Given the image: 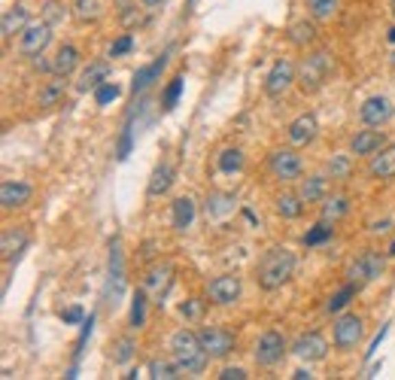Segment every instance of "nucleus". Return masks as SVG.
<instances>
[{
	"instance_id": "44",
	"label": "nucleus",
	"mask_w": 395,
	"mask_h": 380,
	"mask_svg": "<svg viewBox=\"0 0 395 380\" xmlns=\"http://www.w3.org/2000/svg\"><path fill=\"white\" fill-rule=\"evenodd\" d=\"M131 122H134V116H128V122H125V128H122V137H119V146H116V158H119V161H125V158L131 156V146H134Z\"/></svg>"
},
{
	"instance_id": "60",
	"label": "nucleus",
	"mask_w": 395,
	"mask_h": 380,
	"mask_svg": "<svg viewBox=\"0 0 395 380\" xmlns=\"http://www.w3.org/2000/svg\"><path fill=\"white\" fill-rule=\"evenodd\" d=\"M192 3H195V0H192Z\"/></svg>"
},
{
	"instance_id": "22",
	"label": "nucleus",
	"mask_w": 395,
	"mask_h": 380,
	"mask_svg": "<svg viewBox=\"0 0 395 380\" xmlns=\"http://www.w3.org/2000/svg\"><path fill=\"white\" fill-rule=\"evenodd\" d=\"M383 134L380 131H356V137H352V143H350V152L352 156H374V152H380L383 150Z\"/></svg>"
},
{
	"instance_id": "5",
	"label": "nucleus",
	"mask_w": 395,
	"mask_h": 380,
	"mask_svg": "<svg viewBox=\"0 0 395 380\" xmlns=\"http://www.w3.org/2000/svg\"><path fill=\"white\" fill-rule=\"evenodd\" d=\"M49 43H52V25L49 22H31L22 34H19L16 49H19V55H25V58H40Z\"/></svg>"
},
{
	"instance_id": "29",
	"label": "nucleus",
	"mask_w": 395,
	"mask_h": 380,
	"mask_svg": "<svg viewBox=\"0 0 395 380\" xmlns=\"http://www.w3.org/2000/svg\"><path fill=\"white\" fill-rule=\"evenodd\" d=\"M289 43L298 46V49H307L310 43H316V25L307 22V19H301V22L289 25Z\"/></svg>"
},
{
	"instance_id": "25",
	"label": "nucleus",
	"mask_w": 395,
	"mask_h": 380,
	"mask_svg": "<svg viewBox=\"0 0 395 380\" xmlns=\"http://www.w3.org/2000/svg\"><path fill=\"white\" fill-rule=\"evenodd\" d=\"M107 292L112 295V305L125 292V268H122V250H119V244H112L110 250V289Z\"/></svg>"
},
{
	"instance_id": "6",
	"label": "nucleus",
	"mask_w": 395,
	"mask_h": 380,
	"mask_svg": "<svg viewBox=\"0 0 395 380\" xmlns=\"http://www.w3.org/2000/svg\"><path fill=\"white\" fill-rule=\"evenodd\" d=\"M286 350H289V344H286V337L277 332V329H267V332L259 337V344H256V353H252V359H256V365L259 368H274L277 362H283V356H286Z\"/></svg>"
},
{
	"instance_id": "4",
	"label": "nucleus",
	"mask_w": 395,
	"mask_h": 380,
	"mask_svg": "<svg viewBox=\"0 0 395 380\" xmlns=\"http://www.w3.org/2000/svg\"><path fill=\"white\" fill-rule=\"evenodd\" d=\"M383 271H386L383 256L374 252V250H365L362 256L347 268V277H350V283H356L359 289H362V286H368V283H374V280L383 277Z\"/></svg>"
},
{
	"instance_id": "43",
	"label": "nucleus",
	"mask_w": 395,
	"mask_h": 380,
	"mask_svg": "<svg viewBox=\"0 0 395 380\" xmlns=\"http://www.w3.org/2000/svg\"><path fill=\"white\" fill-rule=\"evenodd\" d=\"M119 95H122V88H119L116 82H101V86L95 88V104L97 107H107V104H112Z\"/></svg>"
},
{
	"instance_id": "40",
	"label": "nucleus",
	"mask_w": 395,
	"mask_h": 380,
	"mask_svg": "<svg viewBox=\"0 0 395 380\" xmlns=\"http://www.w3.org/2000/svg\"><path fill=\"white\" fill-rule=\"evenodd\" d=\"M134 350H137V347H134L131 337H119V341L112 344V350H110V359L116 365H125V362H131V359H134Z\"/></svg>"
},
{
	"instance_id": "57",
	"label": "nucleus",
	"mask_w": 395,
	"mask_h": 380,
	"mask_svg": "<svg viewBox=\"0 0 395 380\" xmlns=\"http://www.w3.org/2000/svg\"><path fill=\"white\" fill-rule=\"evenodd\" d=\"M390 256L395 259V241H392V246H390Z\"/></svg>"
},
{
	"instance_id": "41",
	"label": "nucleus",
	"mask_w": 395,
	"mask_h": 380,
	"mask_svg": "<svg viewBox=\"0 0 395 380\" xmlns=\"http://www.w3.org/2000/svg\"><path fill=\"white\" fill-rule=\"evenodd\" d=\"M146 322V289H140L131 301V329H143Z\"/></svg>"
},
{
	"instance_id": "24",
	"label": "nucleus",
	"mask_w": 395,
	"mask_h": 380,
	"mask_svg": "<svg viewBox=\"0 0 395 380\" xmlns=\"http://www.w3.org/2000/svg\"><path fill=\"white\" fill-rule=\"evenodd\" d=\"M171 186H173V167L161 161V165H155L149 186H146V195H149V198H161V195L171 192Z\"/></svg>"
},
{
	"instance_id": "2",
	"label": "nucleus",
	"mask_w": 395,
	"mask_h": 380,
	"mask_svg": "<svg viewBox=\"0 0 395 380\" xmlns=\"http://www.w3.org/2000/svg\"><path fill=\"white\" fill-rule=\"evenodd\" d=\"M171 353L186 375H201L210 362V353L204 350L201 337L192 329H180V332L171 335Z\"/></svg>"
},
{
	"instance_id": "8",
	"label": "nucleus",
	"mask_w": 395,
	"mask_h": 380,
	"mask_svg": "<svg viewBox=\"0 0 395 380\" xmlns=\"http://www.w3.org/2000/svg\"><path fill=\"white\" fill-rule=\"evenodd\" d=\"M295 80H298V70H295L292 61H289V58H277V61H274V67L267 70V76H265V95L267 97L286 95V91L292 88Z\"/></svg>"
},
{
	"instance_id": "18",
	"label": "nucleus",
	"mask_w": 395,
	"mask_h": 380,
	"mask_svg": "<svg viewBox=\"0 0 395 380\" xmlns=\"http://www.w3.org/2000/svg\"><path fill=\"white\" fill-rule=\"evenodd\" d=\"M165 67H167V52H161L158 58L152 61V64L140 67L137 73H134V80H131V91H134V95H140V91H146V88H149L152 82L161 76V70H165Z\"/></svg>"
},
{
	"instance_id": "36",
	"label": "nucleus",
	"mask_w": 395,
	"mask_h": 380,
	"mask_svg": "<svg viewBox=\"0 0 395 380\" xmlns=\"http://www.w3.org/2000/svg\"><path fill=\"white\" fill-rule=\"evenodd\" d=\"M331 235H335V222L320 219V222L313 225V228H307V235L301 237V241H304V246H320V244L331 241Z\"/></svg>"
},
{
	"instance_id": "19",
	"label": "nucleus",
	"mask_w": 395,
	"mask_h": 380,
	"mask_svg": "<svg viewBox=\"0 0 395 380\" xmlns=\"http://www.w3.org/2000/svg\"><path fill=\"white\" fill-rule=\"evenodd\" d=\"M67 95V76H52L43 88H40V97H37V107L40 110H52L64 101Z\"/></svg>"
},
{
	"instance_id": "7",
	"label": "nucleus",
	"mask_w": 395,
	"mask_h": 380,
	"mask_svg": "<svg viewBox=\"0 0 395 380\" xmlns=\"http://www.w3.org/2000/svg\"><path fill=\"white\" fill-rule=\"evenodd\" d=\"M198 337H201L204 350L210 353V359H225L235 353V332L222 326H204L198 329Z\"/></svg>"
},
{
	"instance_id": "50",
	"label": "nucleus",
	"mask_w": 395,
	"mask_h": 380,
	"mask_svg": "<svg viewBox=\"0 0 395 380\" xmlns=\"http://www.w3.org/2000/svg\"><path fill=\"white\" fill-rule=\"evenodd\" d=\"M91 326H95V316H88V320H82V335H80V341H76V362H80L82 347H86V341H88V335H91Z\"/></svg>"
},
{
	"instance_id": "23",
	"label": "nucleus",
	"mask_w": 395,
	"mask_h": 380,
	"mask_svg": "<svg viewBox=\"0 0 395 380\" xmlns=\"http://www.w3.org/2000/svg\"><path fill=\"white\" fill-rule=\"evenodd\" d=\"M27 25H31V22H27V10H25L22 3H16L12 10L3 12V22H0V34H3V40H12L16 34H22Z\"/></svg>"
},
{
	"instance_id": "51",
	"label": "nucleus",
	"mask_w": 395,
	"mask_h": 380,
	"mask_svg": "<svg viewBox=\"0 0 395 380\" xmlns=\"http://www.w3.org/2000/svg\"><path fill=\"white\" fill-rule=\"evenodd\" d=\"M250 375H246L243 368H222L219 371V380H246Z\"/></svg>"
},
{
	"instance_id": "9",
	"label": "nucleus",
	"mask_w": 395,
	"mask_h": 380,
	"mask_svg": "<svg viewBox=\"0 0 395 380\" xmlns=\"http://www.w3.org/2000/svg\"><path fill=\"white\" fill-rule=\"evenodd\" d=\"M365 335V326L356 313H344L335 320V329H331V337H335L337 350H352Z\"/></svg>"
},
{
	"instance_id": "27",
	"label": "nucleus",
	"mask_w": 395,
	"mask_h": 380,
	"mask_svg": "<svg viewBox=\"0 0 395 380\" xmlns=\"http://www.w3.org/2000/svg\"><path fill=\"white\" fill-rule=\"evenodd\" d=\"M27 246V231L25 228H10L3 231V241H0V252H3L6 262H12V259L19 256Z\"/></svg>"
},
{
	"instance_id": "53",
	"label": "nucleus",
	"mask_w": 395,
	"mask_h": 380,
	"mask_svg": "<svg viewBox=\"0 0 395 380\" xmlns=\"http://www.w3.org/2000/svg\"><path fill=\"white\" fill-rule=\"evenodd\" d=\"M390 225H392V219H383V222H374V225H371V231H374V235H383V231H390Z\"/></svg>"
},
{
	"instance_id": "3",
	"label": "nucleus",
	"mask_w": 395,
	"mask_h": 380,
	"mask_svg": "<svg viewBox=\"0 0 395 380\" xmlns=\"http://www.w3.org/2000/svg\"><path fill=\"white\" fill-rule=\"evenodd\" d=\"M331 67H335V58H331V52H313V55H307L304 61H301V67H298V88L304 91V95H316L322 86H326V80H328V73H331Z\"/></svg>"
},
{
	"instance_id": "58",
	"label": "nucleus",
	"mask_w": 395,
	"mask_h": 380,
	"mask_svg": "<svg viewBox=\"0 0 395 380\" xmlns=\"http://www.w3.org/2000/svg\"><path fill=\"white\" fill-rule=\"evenodd\" d=\"M390 64H392V70H395V52L390 55Z\"/></svg>"
},
{
	"instance_id": "34",
	"label": "nucleus",
	"mask_w": 395,
	"mask_h": 380,
	"mask_svg": "<svg viewBox=\"0 0 395 380\" xmlns=\"http://www.w3.org/2000/svg\"><path fill=\"white\" fill-rule=\"evenodd\" d=\"M356 292H359V286H356V283H350V280H347V286H341V289H337V292L326 301V311H328V313H341L344 307H347L350 301L356 298Z\"/></svg>"
},
{
	"instance_id": "35",
	"label": "nucleus",
	"mask_w": 395,
	"mask_h": 380,
	"mask_svg": "<svg viewBox=\"0 0 395 380\" xmlns=\"http://www.w3.org/2000/svg\"><path fill=\"white\" fill-rule=\"evenodd\" d=\"M186 371L180 368V362H167V359H155V362L149 365V377H155V380H176V377H182Z\"/></svg>"
},
{
	"instance_id": "46",
	"label": "nucleus",
	"mask_w": 395,
	"mask_h": 380,
	"mask_svg": "<svg viewBox=\"0 0 395 380\" xmlns=\"http://www.w3.org/2000/svg\"><path fill=\"white\" fill-rule=\"evenodd\" d=\"M131 49H134V37H131V34H122V37L112 40V46H110V58H122V55H128Z\"/></svg>"
},
{
	"instance_id": "1",
	"label": "nucleus",
	"mask_w": 395,
	"mask_h": 380,
	"mask_svg": "<svg viewBox=\"0 0 395 380\" xmlns=\"http://www.w3.org/2000/svg\"><path fill=\"white\" fill-rule=\"evenodd\" d=\"M292 274H295V252L289 246H271L256 268V283L265 292H274L280 286H286L292 280Z\"/></svg>"
},
{
	"instance_id": "54",
	"label": "nucleus",
	"mask_w": 395,
	"mask_h": 380,
	"mask_svg": "<svg viewBox=\"0 0 395 380\" xmlns=\"http://www.w3.org/2000/svg\"><path fill=\"white\" fill-rule=\"evenodd\" d=\"M295 380H310V377H313V375H310V371L307 368H298V371H295V375H292Z\"/></svg>"
},
{
	"instance_id": "56",
	"label": "nucleus",
	"mask_w": 395,
	"mask_h": 380,
	"mask_svg": "<svg viewBox=\"0 0 395 380\" xmlns=\"http://www.w3.org/2000/svg\"><path fill=\"white\" fill-rule=\"evenodd\" d=\"M386 40H390V43L395 46V27H390V34H386Z\"/></svg>"
},
{
	"instance_id": "48",
	"label": "nucleus",
	"mask_w": 395,
	"mask_h": 380,
	"mask_svg": "<svg viewBox=\"0 0 395 380\" xmlns=\"http://www.w3.org/2000/svg\"><path fill=\"white\" fill-rule=\"evenodd\" d=\"M204 311V301H198V298H189L186 305H180V313L186 316V320H198Z\"/></svg>"
},
{
	"instance_id": "59",
	"label": "nucleus",
	"mask_w": 395,
	"mask_h": 380,
	"mask_svg": "<svg viewBox=\"0 0 395 380\" xmlns=\"http://www.w3.org/2000/svg\"><path fill=\"white\" fill-rule=\"evenodd\" d=\"M390 10H392V16H395V0H392V3H390Z\"/></svg>"
},
{
	"instance_id": "11",
	"label": "nucleus",
	"mask_w": 395,
	"mask_h": 380,
	"mask_svg": "<svg viewBox=\"0 0 395 380\" xmlns=\"http://www.w3.org/2000/svg\"><path fill=\"white\" fill-rule=\"evenodd\" d=\"M267 171L274 174V180H298L301 177V156L295 150H274L267 158Z\"/></svg>"
},
{
	"instance_id": "32",
	"label": "nucleus",
	"mask_w": 395,
	"mask_h": 380,
	"mask_svg": "<svg viewBox=\"0 0 395 380\" xmlns=\"http://www.w3.org/2000/svg\"><path fill=\"white\" fill-rule=\"evenodd\" d=\"M326 189H328L326 177H307V180H301L298 195L304 198V204H316V201L326 198Z\"/></svg>"
},
{
	"instance_id": "31",
	"label": "nucleus",
	"mask_w": 395,
	"mask_h": 380,
	"mask_svg": "<svg viewBox=\"0 0 395 380\" xmlns=\"http://www.w3.org/2000/svg\"><path fill=\"white\" fill-rule=\"evenodd\" d=\"M274 204H277V213L283 216V219H298V216L304 213V198H301V195L283 192Z\"/></svg>"
},
{
	"instance_id": "33",
	"label": "nucleus",
	"mask_w": 395,
	"mask_h": 380,
	"mask_svg": "<svg viewBox=\"0 0 395 380\" xmlns=\"http://www.w3.org/2000/svg\"><path fill=\"white\" fill-rule=\"evenodd\" d=\"M73 19L80 25L97 22L101 19V0H73Z\"/></svg>"
},
{
	"instance_id": "14",
	"label": "nucleus",
	"mask_w": 395,
	"mask_h": 380,
	"mask_svg": "<svg viewBox=\"0 0 395 380\" xmlns=\"http://www.w3.org/2000/svg\"><path fill=\"white\" fill-rule=\"evenodd\" d=\"M292 353L301 359V362H322V359L328 356V341L322 337L320 332H307V335H301L298 341L292 344Z\"/></svg>"
},
{
	"instance_id": "26",
	"label": "nucleus",
	"mask_w": 395,
	"mask_h": 380,
	"mask_svg": "<svg viewBox=\"0 0 395 380\" xmlns=\"http://www.w3.org/2000/svg\"><path fill=\"white\" fill-rule=\"evenodd\" d=\"M350 213V198L347 195H331V198H322V207H320V219L326 222H337Z\"/></svg>"
},
{
	"instance_id": "37",
	"label": "nucleus",
	"mask_w": 395,
	"mask_h": 380,
	"mask_svg": "<svg viewBox=\"0 0 395 380\" xmlns=\"http://www.w3.org/2000/svg\"><path fill=\"white\" fill-rule=\"evenodd\" d=\"M216 165H219L222 174H241V171H243V152L237 150V146H231V150H222Z\"/></svg>"
},
{
	"instance_id": "39",
	"label": "nucleus",
	"mask_w": 395,
	"mask_h": 380,
	"mask_svg": "<svg viewBox=\"0 0 395 380\" xmlns=\"http://www.w3.org/2000/svg\"><path fill=\"white\" fill-rule=\"evenodd\" d=\"M326 171H328L331 180H347L350 171H352V158L350 156H331L328 165H326Z\"/></svg>"
},
{
	"instance_id": "15",
	"label": "nucleus",
	"mask_w": 395,
	"mask_h": 380,
	"mask_svg": "<svg viewBox=\"0 0 395 380\" xmlns=\"http://www.w3.org/2000/svg\"><path fill=\"white\" fill-rule=\"evenodd\" d=\"M289 143L292 146H307L313 143L316 137H320V119L313 116V112H301L298 119H295L292 125H289Z\"/></svg>"
},
{
	"instance_id": "30",
	"label": "nucleus",
	"mask_w": 395,
	"mask_h": 380,
	"mask_svg": "<svg viewBox=\"0 0 395 380\" xmlns=\"http://www.w3.org/2000/svg\"><path fill=\"white\" fill-rule=\"evenodd\" d=\"M192 222H195V201L189 198V195H182V198L173 201V228L186 231V228H192Z\"/></svg>"
},
{
	"instance_id": "49",
	"label": "nucleus",
	"mask_w": 395,
	"mask_h": 380,
	"mask_svg": "<svg viewBox=\"0 0 395 380\" xmlns=\"http://www.w3.org/2000/svg\"><path fill=\"white\" fill-rule=\"evenodd\" d=\"M143 22H146V19L137 12V6H125V12H122V25H125V27H134V25L140 27Z\"/></svg>"
},
{
	"instance_id": "17",
	"label": "nucleus",
	"mask_w": 395,
	"mask_h": 380,
	"mask_svg": "<svg viewBox=\"0 0 395 380\" xmlns=\"http://www.w3.org/2000/svg\"><path fill=\"white\" fill-rule=\"evenodd\" d=\"M368 174L374 180H395V143L383 146L380 152H374L371 165H368Z\"/></svg>"
},
{
	"instance_id": "42",
	"label": "nucleus",
	"mask_w": 395,
	"mask_h": 380,
	"mask_svg": "<svg viewBox=\"0 0 395 380\" xmlns=\"http://www.w3.org/2000/svg\"><path fill=\"white\" fill-rule=\"evenodd\" d=\"M182 86H186V82H182V76H173V80H171L165 97H161V110H165V112H171L176 107V101H180V95H182Z\"/></svg>"
},
{
	"instance_id": "45",
	"label": "nucleus",
	"mask_w": 395,
	"mask_h": 380,
	"mask_svg": "<svg viewBox=\"0 0 395 380\" xmlns=\"http://www.w3.org/2000/svg\"><path fill=\"white\" fill-rule=\"evenodd\" d=\"M64 16H67V10H64L61 0H46L43 3V22L58 25V22H64Z\"/></svg>"
},
{
	"instance_id": "38",
	"label": "nucleus",
	"mask_w": 395,
	"mask_h": 380,
	"mask_svg": "<svg viewBox=\"0 0 395 380\" xmlns=\"http://www.w3.org/2000/svg\"><path fill=\"white\" fill-rule=\"evenodd\" d=\"M307 10L316 22H328L337 12V0H307Z\"/></svg>"
},
{
	"instance_id": "21",
	"label": "nucleus",
	"mask_w": 395,
	"mask_h": 380,
	"mask_svg": "<svg viewBox=\"0 0 395 380\" xmlns=\"http://www.w3.org/2000/svg\"><path fill=\"white\" fill-rule=\"evenodd\" d=\"M107 76H110V61H91V64L80 73L76 91H95L101 82H107Z\"/></svg>"
},
{
	"instance_id": "28",
	"label": "nucleus",
	"mask_w": 395,
	"mask_h": 380,
	"mask_svg": "<svg viewBox=\"0 0 395 380\" xmlns=\"http://www.w3.org/2000/svg\"><path fill=\"white\" fill-rule=\"evenodd\" d=\"M235 210V198L225 192H213L207 195V204H204V213H207V219H225V216Z\"/></svg>"
},
{
	"instance_id": "47",
	"label": "nucleus",
	"mask_w": 395,
	"mask_h": 380,
	"mask_svg": "<svg viewBox=\"0 0 395 380\" xmlns=\"http://www.w3.org/2000/svg\"><path fill=\"white\" fill-rule=\"evenodd\" d=\"M58 316H61V322H64V326H80V322L86 320V311H82L80 305H73V307H64V311H58Z\"/></svg>"
},
{
	"instance_id": "13",
	"label": "nucleus",
	"mask_w": 395,
	"mask_h": 380,
	"mask_svg": "<svg viewBox=\"0 0 395 380\" xmlns=\"http://www.w3.org/2000/svg\"><path fill=\"white\" fill-rule=\"evenodd\" d=\"M392 112H395V107H392V101L386 95H374V97H368V101L359 107V119H362L368 128H380V125H386L392 119Z\"/></svg>"
},
{
	"instance_id": "12",
	"label": "nucleus",
	"mask_w": 395,
	"mask_h": 380,
	"mask_svg": "<svg viewBox=\"0 0 395 380\" xmlns=\"http://www.w3.org/2000/svg\"><path fill=\"white\" fill-rule=\"evenodd\" d=\"M207 298L213 301V305H219V307L235 305V301L241 298V277H235V274H222V277L210 280V283H207Z\"/></svg>"
},
{
	"instance_id": "16",
	"label": "nucleus",
	"mask_w": 395,
	"mask_h": 380,
	"mask_svg": "<svg viewBox=\"0 0 395 380\" xmlns=\"http://www.w3.org/2000/svg\"><path fill=\"white\" fill-rule=\"evenodd\" d=\"M31 195H34V189L22 180H3L0 182V204H3V210L25 207V204L31 201Z\"/></svg>"
},
{
	"instance_id": "55",
	"label": "nucleus",
	"mask_w": 395,
	"mask_h": 380,
	"mask_svg": "<svg viewBox=\"0 0 395 380\" xmlns=\"http://www.w3.org/2000/svg\"><path fill=\"white\" fill-rule=\"evenodd\" d=\"M161 3H165V0H143V6H146V10H158Z\"/></svg>"
},
{
	"instance_id": "10",
	"label": "nucleus",
	"mask_w": 395,
	"mask_h": 380,
	"mask_svg": "<svg viewBox=\"0 0 395 380\" xmlns=\"http://www.w3.org/2000/svg\"><path fill=\"white\" fill-rule=\"evenodd\" d=\"M171 286H173V268L171 265H152L149 271H146V277H143V289L146 295L155 301V305H165V298H167V292H171Z\"/></svg>"
},
{
	"instance_id": "52",
	"label": "nucleus",
	"mask_w": 395,
	"mask_h": 380,
	"mask_svg": "<svg viewBox=\"0 0 395 380\" xmlns=\"http://www.w3.org/2000/svg\"><path fill=\"white\" fill-rule=\"evenodd\" d=\"M386 332H390V326H383V329H380V335L374 337V344H371V350H368V359L374 356V350H380V341H383V337H386Z\"/></svg>"
},
{
	"instance_id": "20",
	"label": "nucleus",
	"mask_w": 395,
	"mask_h": 380,
	"mask_svg": "<svg viewBox=\"0 0 395 380\" xmlns=\"http://www.w3.org/2000/svg\"><path fill=\"white\" fill-rule=\"evenodd\" d=\"M52 64V76H70L76 67H80V49L76 46H58V52H55V58L49 61Z\"/></svg>"
}]
</instances>
